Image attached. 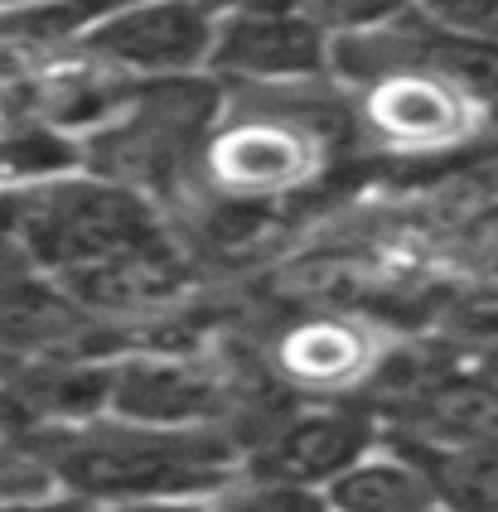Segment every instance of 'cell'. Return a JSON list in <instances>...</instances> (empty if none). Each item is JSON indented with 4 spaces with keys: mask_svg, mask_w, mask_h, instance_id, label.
Instances as JSON below:
<instances>
[{
    "mask_svg": "<svg viewBox=\"0 0 498 512\" xmlns=\"http://www.w3.org/2000/svg\"><path fill=\"white\" fill-rule=\"evenodd\" d=\"M49 474L92 503L208 498L233 484V450L199 426H88L49 445Z\"/></svg>",
    "mask_w": 498,
    "mask_h": 512,
    "instance_id": "6da1fadb",
    "label": "cell"
},
{
    "mask_svg": "<svg viewBox=\"0 0 498 512\" xmlns=\"http://www.w3.org/2000/svg\"><path fill=\"white\" fill-rule=\"evenodd\" d=\"M10 228L39 261H49L59 271L155 242V223H150L146 203L126 184L59 179V174L25 189V194H15Z\"/></svg>",
    "mask_w": 498,
    "mask_h": 512,
    "instance_id": "7a4b0ae2",
    "label": "cell"
},
{
    "mask_svg": "<svg viewBox=\"0 0 498 512\" xmlns=\"http://www.w3.org/2000/svg\"><path fill=\"white\" fill-rule=\"evenodd\" d=\"M218 15L223 10L208 0H141L97 29L83 44V54L112 63L121 73L184 78L189 68L213 58Z\"/></svg>",
    "mask_w": 498,
    "mask_h": 512,
    "instance_id": "3957f363",
    "label": "cell"
},
{
    "mask_svg": "<svg viewBox=\"0 0 498 512\" xmlns=\"http://www.w3.org/2000/svg\"><path fill=\"white\" fill-rule=\"evenodd\" d=\"M329 58L324 25L295 5H237L218 15L213 68L252 83H300L315 78Z\"/></svg>",
    "mask_w": 498,
    "mask_h": 512,
    "instance_id": "277c9868",
    "label": "cell"
},
{
    "mask_svg": "<svg viewBox=\"0 0 498 512\" xmlns=\"http://www.w3.org/2000/svg\"><path fill=\"white\" fill-rule=\"evenodd\" d=\"M218 401H223V377L208 363L179 358V353H141L112 368L107 406L117 421L184 430L213 416Z\"/></svg>",
    "mask_w": 498,
    "mask_h": 512,
    "instance_id": "5b68a950",
    "label": "cell"
},
{
    "mask_svg": "<svg viewBox=\"0 0 498 512\" xmlns=\"http://www.w3.org/2000/svg\"><path fill=\"white\" fill-rule=\"evenodd\" d=\"M373 421L363 411H339V406H324V411H300L286 426L271 435L262 455L252 459V474L262 479H281V484H300V488H329L344 469H353L358 459H368L373 450Z\"/></svg>",
    "mask_w": 498,
    "mask_h": 512,
    "instance_id": "8992f818",
    "label": "cell"
},
{
    "mask_svg": "<svg viewBox=\"0 0 498 512\" xmlns=\"http://www.w3.org/2000/svg\"><path fill=\"white\" fill-rule=\"evenodd\" d=\"M368 121L392 145H450L469 131V92L426 68H392L368 92Z\"/></svg>",
    "mask_w": 498,
    "mask_h": 512,
    "instance_id": "52a82bcc",
    "label": "cell"
},
{
    "mask_svg": "<svg viewBox=\"0 0 498 512\" xmlns=\"http://www.w3.org/2000/svg\"><path fill=\"white\" fill-rule=\"evenodd\" d=\"M315 165L310 141L281 126V121H247L233 126L213 141L208 170L218 174L223 189L233 194H266V189H286L295 179H305V170Z\"/></svg>",
    "mask_w": 498,
    "mask_h": 512,
    "instance_id": "ba28073f",
    "label": "cell"
},
{
    "mask_svg": "<svg viewBox=\"0 0 498 512\" xmlns=\"http://www.w3.org/2000/svg\"><path fill=\"white\" fill-rule=\"evenodd\" d=\"M329 512H426L436 508L431 474L411 455L392 459H358L334 484L324 488Z\"/></svg>",
    "mask_w": 498,
    "mask_h": 512,
    "instance_id": "9c48e42d",
    "label": "cell"
},
{
    "mask_svg": "<svg viewBox=\"0 0 498 512\" xmlns=\"http://www.w3.org/2000/svg\"><path fill=\"white\" fill-rule=\"evenodd\" d=\"M426 474L445 508L455 512H498V445H431V440H402Z\"/></svg>",
    "mask_w": 498,
    "mask_h": 512,
    "instance_id": "30bf717a",
    "label": "cell"
},
{
    "mask_svg": "<svg viewBox=\"0 0 498 512\" xmlns=\"http://www.w3.org/2000/svg\"><path fill=\"white\" fill-rule=\"evenodd\" d=\"M141 0H34L20 10H0V44L10 49H68L88 44L107 20Z\"/></svg>",
    "mask_w": 498,
    "mask_h": 512,
    "instance_id": "8fae6325",
    "label": "cell"
},
{
    "mask_svg": "<svg viewBox=\"0 0 498 512\" xmlns=\"http://www.w3.org/2000/svg\"><path fill=\"white\" fill-rule=\"evenodd\" d=\"M421 430L416 440L431 445H498V387L489 382H436L421 397Z\"/></svg>",
    "mask_w": 498,
    "mask_h": 512,
    "instance_id": "7c38bea8",
    "label": "cell"
},
{
    "mask_svg": "<svg viewBox=\"0 0 498 512\" xmlns=\"http://www.w3.org/2000/svg\"><path fill=\"white\" fill-rule=\"evenodd\" d=\"M286 368L305 382H344L363 368V343L349 329H329V324H315V329H300L291 343H286Z\"/></svg>",
    "mask_w": 498,
    "mask_h": 512,
    "instance_id": "4fadbf2b",
    "label": "cell"
},
{
    "mask_svg": "<svg viewBox=\"0 0 498 512\" xmlns=\"http://www.w3.org/2000/svg\"><path fill=\"white\" fill-rule=\"evenodd\" d=\"M73 329V310H68V295L54 290H30V285H15V290H0V339H54Z\"/></svg>",
    "mask_w": 498,
    "mask_h": 512,
    "instance_id": "5bb4252c",
    "label": "cell"
},
{
    "mask_svg": "<svg viewBox=\"0 0 498 512\" xmlns=\"http://www.w3.org/2000/svg\"><path fill=\"white\" fill-rule=\"evenodd\" d=\"M208 512H329L320 488L281 484V479H262L252 474L247 484H223L208 493Z\"/></svg>",
    "mask_w": 498,
    "mask_h": 512,
    "instance_id": "9a60e30c",
    "label": "cell"
},
{
    "mask_svg": "<svg viewBox=\"0 0 498 512\" xmlns=\"http://www.w3.org/2000/svg\"><path fill=\"white\" fill-rule=\"evenodd\" d=\"M416 5L426 10L431 25L498 44V0H416Z\"/></svg>",
    "mask_w": 498,
    "mask_h": 512,
    "instance_id": "2e32d148",
    "label": "cell"
},
{
    "mask_svg": "<svg viewBox=\"0 0 498 512\" xmlns=\"http://www.w3.org/2000/svg\"><path fill=\"white\" fill-rule=\"evenodd\" d=\"M286 5L305 10L324 29H363V25H378L382 15H392L402 0H286Z\"/></svg>",
    "mask_w": 498,
    "mask_h": 512,
    "instance_id": "e0dca14e",
    "label": "cell"
},
{
    "mask_svg": "<svg viewBox=\"0 0 498 512\" xmlns=\"http://www.w3.org/2000/svg\"><path fill=\"white\" fill-rule=\"evenodd\" d=\"M92 498L83 493H10V498H0V512H88Z\"/></svg>",
    "mask_w": 498,
    "mask_h": 512,
    "instance_id": "ac0fdd59",
    "label": "cell"
},
{
    "mask_svg": "<svg viewBox=\"0 0 498 512\" xmlns=\"http://www.w3.org/2000/svg\"><path fill=\"white\" fill-rule=\"evenodd\" d=\"M20 5H34V0H0V10H20Z\"/></svg>",
    "mask_w": 498,
    "mask_h": 512,
    "instance_id": "d6986e66",
    "label": "cell"
},
{
    "mask_svg": "<svg viewBox=\"0 0 498 512\" xmlns=\"http://www.w3.org/2000/svg\"><path fill=\"white\" fill-rule=\"evenodd\" d=\"M489 116H494V126H498V97H494V102H489Z\"/></svg>",
    "mask_w": 498,
    "mask_h": 512,
    "instance_id": "ffe728a7",
    "label": "cell"
},
{
    "mask_svg": "<svg viewBox=\"0 0 498 512\" xmlns=\"http://www.w3.org/2000/svg\"><path fill=\"white\" fill-rule=\"evenodd\" d=\"M426 512H455V508H445V503H436V508H426Z\"/></svg>",
    "mask_w": 498,
    "mask_h": 512,
    "instance_id": "44dd1931",
    "label": "cell"
}]
</instances>
